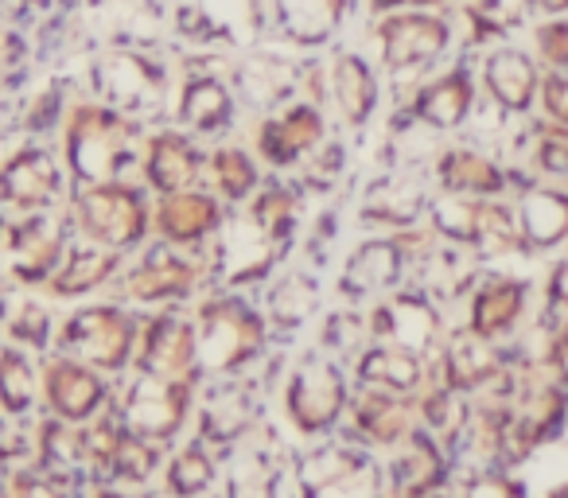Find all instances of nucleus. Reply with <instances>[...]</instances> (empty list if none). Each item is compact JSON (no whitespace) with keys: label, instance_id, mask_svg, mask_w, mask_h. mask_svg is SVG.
<instances>
[{"label":"nucleus","instance_id":"1a4fd4ad","mask_svg":"<svg viewBox=\"0 0 568 498\" xmlns=\"http://www.w3.org/2000/svg\"><path fill=\"white\" fill-rule=\"evenodd\" d=\"M534 43L549 63H557L560 71H568V17L545 20L534 28Z\"/></svg>","mask_w":568,"mask_h":498},{"label":"nucleus","instance_id":"423d86ee","mask_svg":"<svg viewBox=\"0 0 568 498\" xmlns=\"http://www.w3.org/2000/svg\"><path fill=\"white\" fill-rule=\"evenodd\" d=\"M335 94H339V105L347 110V118L355 121L374 105V74L358 55L335 59Z\"/></svg>","mask_w":568,"mask_h":498},{"label":"nucleus","instance_id":"6e6552de","mask_svg":"<svg viewBox=\"0 0 568 498\" xmlns=\"http://www.w3.org/2000/svg\"><path fill=\"white\" fill-rule=\"evenodd\" d=\"M183 110H187V118L199 121V125H214V121H222L230 113V98L214 79H199L187 87Z\"/></svg>","mask_w":568,"mask_h":498},{"label":"nucleus","instance_id":"20e7f679","mask_svg":"<svg viewBox=\"0 0 568 498\" xmlns=\"http://www.w3.org/2000/svg\"><path fill=\"white\" fill-rule=\"evenodd\" d=\"M537 71L529 63V55H521L518 48H498L487 59V87L495 90V98L510 110H521L534 98Z\"/></svg>","mask_w":568,"mask_h":498},{"label":"nucleus","instance_id":"39448f33","mask_svg":"<svg viewBox=\"0 0 568 498\" xmlns=\"http://www.w3.org/2000/svg\"><path fill=\"white\" fill-rule=\"evenodd\" d=\"M467 105H471V79H467V71L448 74L436 87H428L425 98H420V113L428 121H436V125H456L467 113Z\"/></svg>","mask_w":568,"mask_h":498},{"label":"nucleus","instance_id":"ddd939ff","mask_svg":"<svg viewBox=\"0 0 568 498\" xmlns=\"http://www.w3.org/2000/svg\"><path fill=\"white\" fill-rule=\"evenodd\" d=\"M545 102L557 118L568 121V79H549L545 82Z\"/></svg>","mask_w":568,"mask_h":498},{"label":"nucleus","instance_id":"f8f14e48","mask_svg":"<svg viewBox=\"0 0 568 498\" xmlns=\"http://www.w3.org/2000/svg\"><path fill=\"white\" fill-rule=\"evenodd\" d=\"M529 222H534V226H552V230H565L568 211H557V199H541V203L534 206V214H529Z\"/></svg>","mask_w":568,"mask_h":498},{"label":"nucleus","instance_id":"9b49d317","mask_svg":"<svg viewBox=\"0 0 568 498\" xmlns=\"http://www.w3.org/2000/svg\"><path fill=\"white\" fill-rule=\"evenodd\" d=\"M444 0H366L371 12H417V9H440Z\"/></svg>","mask_w":568,"mask_h":498},{"label":"nucleus","instance_id":"f257e3e1","mask_svg":"<svg viewBox=\"0 0 568 498\" xmlns=\"http://www.w3.org/2000/svg\"><path fill=\"white\" fill-rule=\"evenodd\" d=\"M374 40L382 48V59L389 67H420L433 63L448 51L452 28L444 17H436L433 9H417V12H389L382 17V24L374 28Z\"/></svg>","mask_w":568,"mask_h":498},{"label":"nucleus","instance_id":"2eb2a0df","mask_svg":"<svg viewBox=\"0 0 568 498\" xmlns=\"http://www.w3.org/2000/svg\"><path fill=\"white\" fill-rule=\"evenodd\" d=\"M537 4H541L545 12H560V17L568 12V0H537Z\"/></svg>","mask_w":568,"mask_h":498},{"label":"nucleus","instance_id":"4468645a","mask_svg":"<svg viewBox=\"0 0 568 498\" xmlns=\"http://www.w3.org/2000/svg\"><path fill=\"white\" fill-rule=\"evenodd\" d=\"M168 218H172L175 226H203V222H206V206L203 203H191L187 211H172Z\"/></svg>","mask_w":568,"mask_h":498},{"label":"nucleus","instance_id":"0eeeda50","mask_svg":"<svg viewBox=\"0 0 568 498\" xmlns=\"http://www.w3.org/2000/svg\"><path fill=\"white\" fill-rule=\"evenodd\" d=\"M534 9H541L537 0H464V17L471 20L483 35L510 32V28H518Z\"/></svg>","mask_w":568,"mask_h":498},{"label":"nucleus","instance_id":"f03ea898","mask_svg":"<svg viewBox=\"0 0 568 498\" xmlns=\"http://www.w3.org/2000/svg\"><path fill=\"white\" fill-rule=\"evenodd\" d=\"M268 0H180V28L245 43L265 28Z\"/></svg>","mask_w":568,"mask_h":498},{"label":"nucleus","instance_id":"9d476101","mask_svg":"<svg viewBox=\"0 0 568 498\" xmlns=\"http://www.w3.org/2000/svg\"><path fill=\"white\" fill-rule=\"evenodd\" d=\"M183 164H187V156H183V149L180 144H160L156 149V175L164 183H172V180H180V172H183Z\"/></svg>","mask_w":568,"mask_h":498},{"label":"nucleus","instance_id":"7ed1b4c3","mask_svg":"<svg viewBox=\"0 0 568 498\" xmlns=\"http://www.w3.org/2000/svg\"><path fill=\"white\" fill-rule=\"evenodd\" d=\"M351 0H268V17L284 32V40L301 48H320L339 32Z\"/></svg>","mask_w":568,"mask_h":498}]
</instances>
